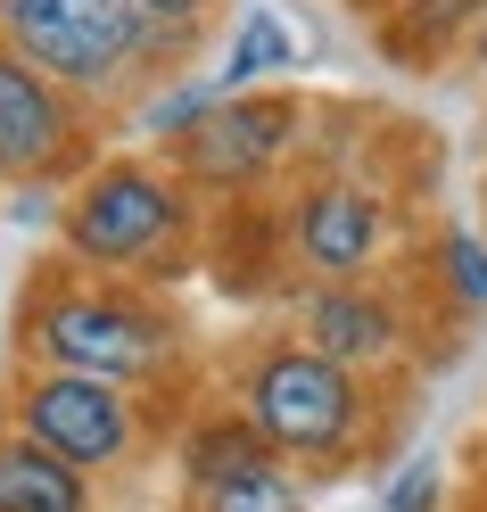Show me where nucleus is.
Wrapping results in <instances>:
<instances>
[{"label": "nucleus", "instance_id": "f257e3e1", "mask_svg": "<svg viewBox=\"0 0 487 512\" xmlns=\"http://www.w3.org/2000/svg\"><path fill=\"white\" fill-rule=\"evenodd\" d=\"M17 347H25V364L91 372V380L157 397V389H174L190 331L166 306V290L108 281V273L75 265V256H42L25 273V298H17Z\"/></svg>", "mask_w": 487, "mask_h": 512}, {"label": "nucleus", "instance_id": "f03ea898", "mask_svg": "<svg viewBox=\"0 0 487 512\" xmlns=\"http://www.w3.org/2000/svg\"><path fill=\"white\" fill-rule=\"evenodd\" d=\"M232 405L265 430L273 455L289 471H306V479L355 471L380 446V430H388L380 380L331 364L298 331H265V339L240 347V356H232Z\"/></svg>", "mask_w": 487, "mask_h": 512}, {"label": "nucleus", "instance_id": "7ed1b4c3", "mask_svg": "<svg viewBox=\"0 0 487 512\" xmlns=\"http://www.w3.org/2000/svg\"><path fill=\"white\" fill-rule=\"evenodd\" d=\"M0 42L100 116L182 75L199 25H166L141 0H0Z\"/></svg>", "mask_w": 487, "mask_h": 512}, {"label": "nucleus", "instance_id": "20e7f679", "mask_svg": "<svg viewBox=\"0 0 487 512\" xmlns=\"http://www.w3.org/2000/svg\"><path fill=\"white\" fill-rule=\"evenodd\" d=\"M199 240L207 207L166 157H100L83 182H67V207H58V256L141 290L182 281L199 265Z\"/></svg>", "mask_w": 487, "mask_h": 512}, {"label": "nucleus", "instance_id": "39448f33", "mask_svg": "<svg viewBox=\"0 0 487 512\" xmlns=\"http://www.w3.org/2000/svg\"><path fill=\"white\" fill-rule=\"evenodd\" d=\"M0 422L50 446L58 463H75L83 479H124L157 446V413L141 389H116L91 372H50V364H25L0 389Z\"/></svg>", "mask_w": 487, "mask_h": 512}, {"label": "nucleus", "instance_id": "423d86ee", "mask_svg": "<svg viewBox=\"0 0 487 512\" xmlns=\"http://www.w3.org/2000/svg\"><path fill=\"white\" fill-rule=\"evenodd\" d=\"M314 133V108L289 100V91H223V100L190 124V133L166 149V166L199 190V207L215 199H248V190H265L289 157H298V141Z\"/></svg>", "mask_w": 487, "mask_h": 512}, {"label": "nucleus", "instance_id": "0eeeda50", "mask_svg": "<svg viewBox=\"0 0 487 512\" xmlns=\"http://www.w3.org/2000/svg\"><path fill=\"white\" fill-rule=\"evenodd\" d=\"M397 256V207L364 174H314L281 199V265L306 281H380Z\"/></svg>", "mask_w": 487, "mask_h": 512}, {"label": "nucleus", "instance_id": "6e6552de", "mask_svg": "<svg viewBox=\"0 0 487 512\" xmlns=\"http://www.w3.org/2000/svg\"><path fill=\"white\" fill-rule=\"evenodd\" d=\"M100 157L108 149H100V133H91V108L0 42V182L9 190L83 182Z\"/></svg>", "mask_w": 487, "mask_h": 512}, {"label": "nucleus", "instance_id": "1a4fd4ad", "mask_svg": "<svg viewBox=\"0 0 487 512\" xmlns=\"http://www.w3.org/2000/svg\"><path fill=\"white\" fill-rule=\"evenodd\" d=\"M289 331L364 380H397L421 356V314L397 281H298L289 290Z\"/></svg>", "mask_w": 487, "mask_h": 512}, {"label": "nucleus", "instance_id": "9d476101", "mask_svg": "<svg viewBox=\"0 0 487 512\" xmlns=\"http://www.w3.org/2000/svg\"><path fill=\"white\" fill-rule=\"evenodd\" d=\"M265 463H281V455L265 446V430H256L232 397H223V405H207V413H190V422L174 430V471H182V496H207V488H223V479H240V471H265Z\"/></svg>", "mask_w": 487, "mask_h": 512}, {"label": "nucleus", "instance_id": "9b49d317", "mask_svg": "<svg viewBox=\"0 0 487 512\" xmlns=\"http://www.w3.org/2000/svg\"><path fill=\"white\" fill-rule=\"evenodd\" d=\"M0 512H100V479L0 422Z\"/></svg>", "mask_w": 487, "mask_h": 512}, {"label": "nucleus", "instance_id": "f8f14e48", "mask_svg": "<svg viewBox=\"0 0 487 512\" xmlns=\"http://www.w3.org/2000/svg\"><path fill=\"white\" fill-rule=\"evenodd\" d=\"M380 50L397 58V67H438L454 42H479L487 25V0H397V9H380Z\"/></svg>", "mask_w": 487, "mask_h": 512}, {"label": "nucleus", "instance_id": "ddd939ff", "mask_svg": "<svg viewBox=\"0 0 487 512\" xmlns=\"http://www.w3.org/2000/svg\"><path fill=\"white\" fill-rule=\"evenodd\" d=\"M289 67H298V34H289L273 9H248L232 25V50H223L215 83L223 91H265V75H289Z\"/></svg>", "mask_w": 487, "mask_h": 512}, {"label": "nucleus", "instance_id": "4468645a", "mask_svg": "<svg viewBox=\"0 0 487 512\" xmlns=\"http://www.w3.org/2000/svg\"><path fill=\"white\" fill-rule=\"evenodd\" d=\"M215 100H223V83H215V75H166L157 91H141V100L124 108V116H133L157 149H174V141H182L190 124H199V116L215 108Z\"/></svg>", "mask_w": 487, "mask_h": 512}, {"label": "nucleus", "instance_id": "2eb2a0df", "mask_svg": "<svg viewBox=\"0 0 487 512\" xmlns=\"http://www.w3.org/2000/svg\"><path fill=\"white\" fill-rule=\"evenodd\" d=\"M430 281H438V298L463 314H487V240L463 232V223H446V232L430 240Z\"/></svg>", "mask_w": 487, "mask_h": 512}, {"label": "nucleus", "instance_id": "dca6fc26", "mask_svg": "<svg viewBox=\"0 0 487 512\" xmlns=\"http://www.w3.org/2000/svg\"><path fill=\"white\" fill-rule=\"evenodd\" d=\"M182 512H306V471H289V463L240 471L207 496H182Z\"/></svg>", "mask_w": 487, "mask_h": 512}, {"label": "nucleus", "instance_id": "f3484780", "mask_svg": "<svg viewBox=\"0 0 487 512\" xmlns=\"http://www.w3.org/2000/svg\"><path fill=\"white\" fill-rule=\"evenodd\" d=\"M380 512H446V463L438 455H405L380 488Z\"/></svg>", "mask_w": 487, "mask_h": 512}, {"label": "nucleus", "instance_id": "a211bd4d", "mask_svg": "<svg viewBox=\"0 0 487 512\" xmlns=\"http://www.w3.org/2000/svg\"><path fill=\"white\" fill-rule=\"evenodd\" d=\"M149 17H166V25H207L215 17V0H141Z\"/></svg>", "mask_w": 487, "mask_h": 512}, {"label": "nucleus", "instance_id": "6ab92c4d", "mask_svg": "<svg viewBox=\"0 0 487 512\" xmlns=\"http://www.w3.org/2000/svg\"><path fill=\"white\" fill-rule=\"evenodd\" d=\"M471 58H479V67H487V25H479V42H471Z\"/></svg>", "mask_w": 487, "mask_h": 512}, {"label": "nucleus", "instance_id": "aec40b11", "mask_svg": "<svg viewBox=\"0 0 487 512\" xmlns=\"http://www.w3.org/2000/svg\"><path fill=\"white\" fill-rule=\"evenodd\" d=\"M355 9H372V17H380V9H397V0H355Z\"/></svg>", "mask_w": 487, "mask_h": 512}]
</instances>
